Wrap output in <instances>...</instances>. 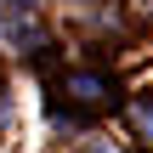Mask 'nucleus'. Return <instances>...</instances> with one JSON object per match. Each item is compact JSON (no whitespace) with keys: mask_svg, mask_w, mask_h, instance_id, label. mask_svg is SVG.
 I'll list each match as a JSON object with an SVG mask.
<instances>
[{"mask_svg":"<svg viewBox=\"0 0 153 153\" xmlns=\"http://www.w3.org/2000/svg\"><path fill=\"white\" fill-rule=\"evenodd\" d=\"M136 119H142V131H153V102H142V108H136Z\"/></svg>","mask_w":153,"mask_h":153,"instance_id":"obj_1","label":"nucleus"}]
</instances>
